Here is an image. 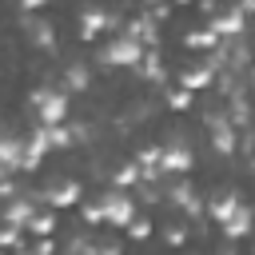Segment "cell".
Here are the masks:
<instances>
[{"label": "cell", "mask_w": 255, "mask_h": 255, "mask_svg": "<svg viewBox=\"0 0 255 255\" xmlns=\"http://www.w3.org/2000/svg\"><path fill=\"white\" fill-rule=\"evenodd\" d=\"M235 207H239V199H235V195H223V199H215V203H211V215H215V219L223 223V219H227V215H231Z\"/></svg>", "instance_id": "cell-10"}, {"label": "cell", "mask_w": 255, "mask_h": 255, "mask_svg": "<svg viewBox=\"0 0 255 255\" xmlns=\"http://www.w3.org/2000/svg\"><path fill=\"white\" fill-rule=\"evenodd\" d=\"M32 219H36V211H32V199H12L8 207H4V223L8 227H32Z\"/></svg>", "instance_id": "cell-5"}, {"label": "cell", "mask_w": 255, "mask_h": 255, "mask_svg": "<svg viewBox=\"0 0 255 255\" xmlns=\"http://www.w3.org/2000/svg\"><path fill=\"white\" fill-rule=\"evenodd\" d=\"M128 231H131V239H147V235H151V223H147V219H135Z\"/></svg>", "instance_id": "cell-16"}, {"label": "cell", "mask_w": 255, "mask_h": 255, "mask_svg": "<svg viewBox=\"0 0 255 255\" xmlns=\"http://www.w3.org/2000/svg\"><path fill=\"white\" fill-rule=\"evenodd\" d=\"M159 171H191V147L183 139H171L159 147Z\"/></svg>", "instance_id": "cell-4"}, {"label": "cell", "mask_w": 255, "mask_h": 255, "mask_svg": "<svg viewBox=\"0 0 255 255\" xmlns=\"http://www.w3.org/2000/svg\"><path fill=\"white\" fill-rule=\"evenodd\" d=\"M84 84H88V68H84V64H72V68H68V88H84ZM68 88H64V92H68Z\"/></svg>", "instance_id": "cell-14"}, {"label": "cell", "mask_w": 255, "mask_h": 255, "mask_svg": "<svg viewBox=\"0 0 255 255\" xmlns=\"http://www.w3.org/2000/svg\"><path fill=\"white\" fill-rule=\"evenodd\" d=\"M0 167H24V143L12 135H0Z\"/></svg>", "instance_id": "cell-8"}, {"label": "cell", "mask_w": 255, "mask_h": 255, "mask_svg": "<svg viewBox=\"0 0 255 255\" xmlns=\"http://www.w3.org/2000/svg\"><path fill=\"white\" fill-rule=\"evenodd\" d=\"M80 199V183H56L52 191H48V203L52 207H72Z\"/></svg>", "instance_id": "cell-9"}, {"label": "cell", "mask_w": 255, "mask_h": 255, "mask_svg": "<svg viewBox=\"0 0 255 255\" xmlns=\"http://www.w3.org/2000/svg\"><path fill=\"white\" fill-rule=\"evenodd\" d=\"M167 104H171L175 112H183V108L191 104V96H187V92H171V100H167Z\"/></svg>", "instance_id": "cell-18"}, {"label": "cell", "mask_w": 255, "mask_h": 255, "mask_svg": "<svg viewBox=\"0 0 255 255\" xmlns=\"http://www.w3.org/2000/svg\"><path fill=\"white\" fill-rule=\"evenodd\" d=\"M219 227H223V235H227V239H243V235L251 231V207H243V203H239V207H235Z\"/></svg>", "instance_id": "cell-6"}, {"label": "cell", "mask_w": 255, "mask_h": 255, "mask_svg": "<svg viewBox=\"0 0 255 255\" xmlns=\"http://www.w3.org/2000/svg\"><path fill=\"white\" fill-rule=\"evenodd\" d=\"M20 255H52V239H40L36 247H24Z\"/></svg>", "instance_id": "cell-17"}, {"label": "cell", "mask_w": 255, "mask_h": 255, "mask_svg": "<svg viewBox=\"0 0 255 255\" xmlns=\"http://www.w3.org/2000/svg\"><path fill=\"white\" fill-rule=\"evenodd\" d=\"M104 60L116 64V68H135V64H143V44H139L131 32H120V36L104 48Z\"/></svg>", "instance_id": "cell-2"}, {"label": "cell", "mask_w": 255, "mask_h": 255, "mask_svg": "<svg viewBox=\"0 0 255 255\" xmlns=\"http://www.w3.org/2000/svg\"><path fill=\"white\" fill-rule=\"evenodd\" d=\"M207 124H211V143H215V151H231V147H235V128H231V120H227V116H223V120L211 116Z\"/></svg>", "instance_id": "cell-7"}, {"label": "cell", "mask_w": 255, "mask_h": 255, "mask_svg": "<svg viewBox=\"0 0 255 255\" xmlns=\"http://www.w3.org/2000/svg\"><path fill=\"white\" fill-rule=\"evenodd\" d=\"M32 36H36V44H40V48H52V28H48V24H36V28H32Z\"/></svg>", "instance_id": "cell-15"}, {"label": "cell", "mask_w": 255, "mask_h": 255, "mask_svg": "<svg viewBox=\"0 0 255 255\" xmlns=\"http://www.w3.org/2000/svg\"><path fill=\"white\" fill-rule=\"evenodd\" d=\"M32 104H36V116H40V124L44 128H60L64 124V116H68V92H36L32 96Z\"/></svg>", "instance_id": "cell-3"}, {"label": "cell", "mask_w": 255, "mask_h": 255, "mask_svg": "<svg viewBox=\"0 0 255 255\" xmlns=\"http://www.w3.org/2000/svg\"><path fill=\"white\" fill-rule=\"evenodd\" d=\"M52 223H56V219L44 211V215H36V219H32V227H28V231H32V235H40V239H48V235H52Z\"/></svg>", "instance_id": "cell-12"}, {"label": "cell", "mask_w": 255, "mask_h": 255, "mask_svg": "<svg viewBox=\"0 0 255 255\" xmlns=\"http://www.w3.org/2000/svg\"><path fill=\"white\" fill-rule=\"evenodd\" d=\"M96 211H100V223H116V227H131L135 223V203H131L128 191H104Z\"/></svg>", "instance_id": "cell-1"}, {"label": "cell", "mask_w": 255, "mask_h": 255, "mask_svg": "<svg viewBox=\"0 0 255 255\" xmlns=\"http://www.w3.org/2000/svg\"><path fill=\"white\" fill-rule=\"evenodd\" d=\"M100 28H104V12H84V36L92 40Z\"/></svg>", "instance_id": "cell-13"}, {"label": "cell", "mask_w": 255, "mask_h": 255, "mask_svg": "<svg viewBox=\"0 0 255 255\" xmlns=\"http://www.w3.org/2000/svg\"><path fill=\"white\" fill-rule=\"evenodd\" d=\"M211 80V68H195V72H183V92L187 88H203Z\"/></svg>", "instance_id": "cell-11"}]
</instances>
